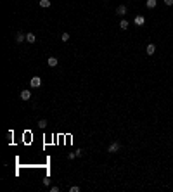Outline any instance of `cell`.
I'll list each match as a JSON object with an SVG mask.
<instances>
[{
    "label": "cell",
    "instance_id": "cell-4",
    "mask_svg": "<svg viewBox=\"0 0 173 192\" xmlns=\"http://www.w3.org/2000/svg\"><path fill=\"white\" fill-rule=\"evenodd\" d=\"M133 23L137 24V26H142V24L145 23V18H144V16H135V19H133Z\"/></svg>",
    "mask_w": 173,
    "mask_h": 192
},
{
    "label": "cell",
    "instance_id": "cell-16",
    "mask_svg": "<svg viewBox=\"0 0 173 192\" xmlns=\"http://www.w3.org/2000/svg\"><path fill=\"white\" fill-rule=\"evenodd\" d=\"M76 157V152H69L68 154V159H75Z\"/></svg>",
    "mask_w": 173,
    "mask_h": 192
},
{
    "label": "cell",
    "instance_id": "cell-18",
    "mask_svg": "<svg viewBox=\"0 0 173 192\" xmlns=\"http://www.w3.org/2000/svg\"><path fill=\"white\" fill-rule=\"evenodd\" d=\"M50 192H59V187H57V185H54V187H50Z\"/></svg>",
    "mask_w": 173,
    "mask_h": 192
},
{
    "label": "cell",
    "instance_id": "cell-17",
    "mask_svg": "<svg viewBox=\"0 0 173 192\" xmlns=\"http://www.w3.org/2000/svg\"><path fill=\"white\" fill-rule=\"evenodd\" d=\"M76 152V157H81L83 156V151H81V149H78V151H75Z\"/></svg>",
    "mask_w": 173,
    "mask_h": 192
},
{
    "label": "cell",
    "instance_id": "cell-19",
    "mask_svg": "<svg viewBox=\"0 0 173 192\" xmlns=\"http://www.w3.org/2000/svg\"><path fill=\"white\" fill-rule=\"evenodd\" d=\"M164 4L166 5H173V0H164Z\"/></svg>",
    "mask_w": 173,
    "mask_h": 192
},
{
    "label": "cell",
    "instance_id": "cell-13",
    "mask_svg": "<svg viewBox=\"0 0 173 192\" xmlns=\"http://www.w3.org/2000/svg\"><path fill=\"white\" fill-rule=\"evenodd\" d=\"M38 126H40V128H45V126H47V119H40V121H38Z\"/></svg>",
    "mask_w": 173,
    "mask_h": 192
},
{
    "label": "cell",
    "instance_id": "cell-10",
    "mask_svg": "<svg viewBox=\"0 0 173 192\" xmlns=\"http://www.w3.org/2000/svg\"><path fill=\"white\" fill-rule=\"evenodd\" d=\"M26 42H28V43H35V35L33 33H28V35H26Z\"/></svg>",
    "mask_w": 173,
    "mask_h": 192
},
{
    "label": "cell",
    "instance_id": "cell-9",
    "mask_svg": "<svg viewBox=\"0 0 173 192\" xmlns=\"http://www.w3.org/2000/svg\"><path fill=\"white\" fill-rule=\"evenodd\" d=\"M156 4H158L156 0H147V2H145V5H147V9H154V7H156Z\"/></svg>",
    "mask_w": 173,
    "mask_h": 192
},
{
    "label": "cell",
    "instance_id": "cell-2",
    "mask_svg": "<svg viewBox=\"0 0 173 192\" xmlns=\"http://www.w3.org/2000/svg\"><path fill=\"white\" fill-rule=\"evenodd\" d=\"M19 97H21V99H23V100H29V99H31V92H29L28 88H24L23 92L19 93Z\"/></svg>",
    "mask_w": 173,
    "mask_h": 192
},
{
    "label": "cell",
    "instance_id": "cell-6",
    "mask_svg": "<svg viewBox=\"0 0 173 192\" xmlns=\"http://www.w3.org/2000/svg\"><path fill=\"white\" fill-rule=\"evenodd\" d=\"M57 57H49V61H47V64H49V66H50V68H56V66H57Z\"/></svg>",
    "mask_w": 173,
    "mask_h": 192
},
{
    "label": "cell",
    "instance_id": "cell-7",
    "mask_svg": "<svg viewBox=\"0 0 173 192\" xmlns=\"http://www.w3.org/2000/svg\"><path fill=\"white\" fill-rule=\"evenodd\" d=\"M116 12H118L120 16H125V14H127V5H120L116 9Z\"/></svg>",
    "mask_w": 173,
    "mask_h": 192
},
{
    "label": "cell",
    "instance_id": "cell-8",
    "mask_svg": "<svg viewBox=\"0 0 173 192\" xmlns=\"http://www.w3.org/2000/svg\"><path fill=\"white\" fill-rule=\"evenodd\" d=\"M23 42H24V35L19 31V33L16 35V43H23Z\"/></svg>",
    "mask_w": 173,
    "mask_h": 192
},
{
    "label": "cell",
    "instance_id": "cell-3",
    "mask_svg": "<svg viewBox=\"0 0 173 192\" xmlns=\"http://www.w3.org/2000/svg\"><path fill=\"white\" fill-rule=\"evenodd\" d=\"M120 142H113V144H111L109 146V149H107V152H118L120 151Z\"/></svg>",
    "mask_w": 173,
    "mask_h": 192
},
{
    "label": "cell",
    "instance_id": "cell-15",
    "mask_svg": "<svg viewBox=\"0 0 173 192\" xmlns=\"http://www.w3.org/2000/svg\"><path fill=\"white\" fill-rule=\"evenodd\" d=\"M69 190H71V192H80V187H78V185H73Z\"/></svg>",
    "mask_w": 173,
    "mask_h": 192
},
{
    "label": "cell",
    "instance_id": "cell-5",
    "mask_svg": "<svg viewBox=\"0 0 173 192\" xmlns=\"http://www.w3.org/2000/svg\"><path fill=\"white\" fill-rule=\"evenodd\" d=\"M145 52L149 54V55H152V54L156 52V45H154V43H149V45L145 47Z\"/></svg>",
    "mask_w": 173,
    "mask_h": 192
},
{
    "label": "cell",
    "instance_id": "cell-12",
    "mask_svg": "<svg viewBox=\"0 0 173 192\" xmlns=\"http://www.w3.org/2000/svg\"><path fill=\"white\" fill-rule=\"evenodd\" d=\"M120 28H121V29H127V28H128V21H127V19H121Z\"/></svg>",
    "mask_w": 173,
    "mask_h": 192
},
{
    "label": "cell",
    "instance_id": "cell-1",
    "mask_svg": "<svg viewBox=\"0 0 173 192\" xmlns=\"http://www.w3.org/2000/svg\"><path fill=\"white\" fill-rule=\"evenodd\" d=\"M29 85H31L33 88H38V87L42 85V80H40V76H33V78H31V82H29Z\"/></svg>",
    "mask_w": 173,
    "mask_h": 192
},
{
    "label": "cell",
    "instance_id": "cell-11",
    "mask_svg": "<svg viewBox=\"0 0 173 192\" xmlns=\"http://www.w3.org/2000/svg\"><path fill=\"white\" fill-rule=\"evenodd\" d=\"M40 7H43V9L50 7V0H40Z\"/></svg>",
    "mask_w": 173,
    "mask_h": 192
},
{
    "label": "cell",
    "instance_id": "cell-14",
    "mask_svg": "<svg viewBox=\"0 0 173 192\" xmlns=\"http://www.w3.org/2000/svg\"><path fill=\"white\" fill-rule=\"evenodd\" d=\"M61 38H62V42H68V40H69V33H62V35H61Z\"/></svg>",
    "mask_w": 173,
    "mask_h": 192
}]
</instances>
